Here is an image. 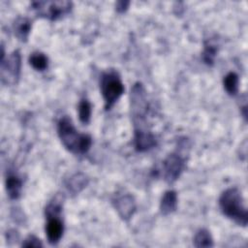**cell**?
<instances>
[{
	"label": "cell",
	"instance_id": "17",
	"mask_svg": "<svg viewBox=\"0 0 248 248\" xmlns=\"http://www.w3.org/2000/svg\"><path fill=\"white\" fill-rule=\"evenodd\" d=\"M194 245L196 247H212L213 239L210 232L205 229H201L194 236Z\"/></svg>",
	"mask_w": 248,
	"mask_h": 248
},
{
	"label": "cell",
	"instance_id": "14",
	"mask_svg": "<svg viewBox=\"0 0 248 248\" xmlns=\"http://www.w3.org/2000/svg\"><path fill=\"white\" fill-rule=\"evenodd\" d=\"M31 21L27 17H18L14 23L15 35L22 42H25L31 30Z\"/></svg>",
	"mask_w": 248,
	"mask_h": 248
},
{
	"label": "cell",
	"instance_id": "7",
	"mask_svg": "<svg viewBox=\"0 0 248 248\" xmlns=\"http://www.w3.org/2000/svg\"><path fill=\"white\" fill-rule=\"evenodd\" d=\"M131 110L134 118H143L147 112L145 90L140 83H136L131 90Z\"/></svg>",
	"mask_w": 248,
	"mask_h": 248
},
{
	"label": "cell",
	"instance_id": "6",
	"mask_svg": "<svg viewBox=\"0 0 248 248\" xmlns=\"http://www.w3.org/2000/svg\"><path fill=\"white\" fill-rule=\"evenodd\" d=\"M185 167L184 159L176 154H170L163 162L162 165V173L164 179L170 183L175 181L183 171Z\"/></svg>",
	"mask_w": 248,
	"mask_h": 248
},
{
	"label": "cell",
	"instance_id": "12",
	"mask_svg": "<svg viewBox=\"0 0 248 248\" xmlns=\"http://www.w3.org/2000/svg\"><path fill=\"white\" fill-rule=\"evenodd\" d=\"M22 189V180L13 172H10L6 178V190L11 199H17Z\"/></svg>",
	"mask_w": 248,
	"mask_h": 248
},
{
	"label": "cell",
	"instance_id": "15",
	"mask_svg": "<svg viewBox=\"0 0 248 248\" xmlns=\"http://www.w3.org/2000/svg\"><path fill=\"white\" fill-rule=\"evenodd\" d=\"M30 65L37 71H45L48 66V59L43 52L36 51L29 56Z\"/></svg>",
	"mask_w": 248,
	"mask_h": 248
},
{
	"label": "cell",
	"instance_id": "20",
	"mask_svg": "<svg viewBox=\"0 0 248 248\" xmlns=\"http://www.w3.org/2000/svg\"><path fill=\"white\" fill-rule=\"evenodd\" d=\"M22 247H42L41 240L35 235H28L21 244Z\"/></svg>",
	"mask_w": 248,
	"mask_h": 248
},
{
	"label": "cell",
	"instance_id": "9",
	"mask_svg": "<svg viewBox=\"0 0 248 248\" xmlns=\"http://www.w3.org/2000/svg\"><path fill=\"white\" fill-rule=\"evenodd\" d=\"M113 204L119 216L124 220L130 219L136 211V202L134 197L130 194L117 196L113 200Z\"/></svg>",
	"mask_w": 248,
	"mask_h": 248
},
{
	"label": "cell",
	"instance_id": "8",
	"mask_svg": "<svg viewBox=\"0 0 248 248\" xmlns=\"http://www.w3.org/2000/svg\"><path fill=\"white\" fill-rule=\"evenodd\" d=\"M47 222L46 224V234L50 244L59 242L63 235L64 224L60 219V215H47Z\"/></svg>",
	"mask_w": 248,
	"mask_h": 248
},
{
	"label": "cell",
	"instance_id": "3",
	"mask_svg": "<svg viewBox=\"0 0 248 248\" xmlns=\"http://www.w3.org/2000/svg\"><path fill=\"white\" fill-rule=\"evenodd\" d=\"M100 89L105 101V108L108 110L123 94L124 85L115 71H108L101 76Z\"/></svg>",
	"mask_w": 248,
	"mask_h": 248
},
{
	"label": "cell",
	"instance_id": "13",
	"mask_svg": "<svg viewBox=\"0 0 248 248\" xmlns=\"http://www.w3.org/2000/svg\"><path fill=\"white\" fill-rule=\"evenodd\" d=\"M88 183V179L85 174L78 172L72 175L66 182V188L72 194L79 193L83 188L86 187Z\"/></svg>",
	"mask_w": 248,
	"mask_h": 248
},
{
	"label": "cell",
	"instance_id": "5",
	"mask_svg": "<svg viewBox=\"0 0 248 248\" xmlns=\"http://www.w3.org/2000/svg\"><path fill=\"white\" fill-rule=\"evenodd\" d=\"M21 56L18 50L13 51L7 58H1V80L4 84L14 85L20 75Z\"/></svg>",
	"mask_w": 248,
	"mask_h": 248
},
{
	"label": "cell",
	"instance_id": "19",
	"mask_svg": "<svg viewBox=\"0 0 248 248\" xmlns=\"http://www.w3.org/2000/svg\"><path fill=\"white\" fill-rule=\"evenodd\" d=\"M91 104L86 99H82L78 104V117L83 124H87L91 117Z\"/></svg>",
	"mask_w": 248,
	"mask_h": 248
},
{
	"label": "cell",
	"instance_id": "16",
	"mask_svg": "<svg viewBox=\"0 0 248 248\" xmlns=\"http://www.w3.org/2000/svg\"><path fill=\"white\" fill-rule=\"evenodd\" d=\"M238 76L234 72H230L224 77L223 85L225 90L230 95H235L238 91Z\"/></svg>",
	"mask_w": 248,
	"mask_h": 248
},
{
	"label": "cell",
	"instance_id": "10",
	"mask_svg": "<svg viewBox=\"0 0 248 248\" xmlns=\"http://www.w3.org/2000/svg\"><path fill=\"white\" fill-rule=\"evenodd\" d=\"M156 139L154 135L149 132L136 130L135 132V147L138 151L143 152L151 149L156 145Z\"/></svg>",
	"mask_w": 248,
	"mask_h": 248
},
{
	"label": "cell",
	"instance_id": "11",
	"mask_svg": "<svg viewBox=\"0 0 248 248\" xmlns=\"http://www.w3.org/2000/svg\"><path fill=\"white\" fill-rule=\"evenodd\" d=\"M177 207V195L173 190L166 191L161 199L160 210L163 215H168L175 211Z\"/></svg>",
	"mask_w": 248,
	"mask_h": 248
},
{
	"label": "cell",
	"instance_id": "18",
	"mask_svg": "<svg viewBox=\"0 0 248 248\" xmlns=\"http://www.w3.org/2000/svg\"><path fill=\"white\" fill-rule=\"evenodd\" d=\"M218 47L215 44L211 42H206L204 44V49L202 52V59L204 63H206L207 65H212L214 63Z\"/></svg>",
	"mask_w": 248,
	"mask_h": 248
},
{
	"label": "cell",
	"instance_id": "21",
	"mask_svg": "<svg viewBox=\"0 0 248 248\" xmlns=\"http://www.w3.org/2000/svg\"><path fill=\"white\" fill-rule=\"evenodd\" d=\"M128 6H129V2H127V1H119V2H117V4H116V10H117L119 13H122V12H124V11L127 10Z\"/></svg>",
	"mask_w": 248,
	"mask_h": 248
},
{
	"label": "cell",
	"instance_id": "4",
	"mask_svg": "<svg viewBox=\"0 0 248 248\" xmlns=\"http://www.w3.org/2000/svg\"><path fill=\"white\" fill-rule=\"evenodd\" d=\"M32 9L42 17L56 20L67 15L72 9L69 1H36L32 3Z\"/></svg>",
	"mask_w": 248,
	"mask_h": 248
},
{
	"label": "cell",
	"instance_id": "2",
	"mask_svg": "<svg viewBox=\"0 0 248 248\" xmlns=\"http://www.w3.org/2000/svg\"><path fill=\"white\" fill-rule=\"evenodd\" d=\"M219 206L222 213L236 224L243 227L247 225V209L241 192L237 188L232 187L225 190L220 196Z\"/></svg>",
	"mask_w": 248,
	"mask_h": 248
},
{
	"label": "cell",
	"instance_id": "1",
	"mask_svg": "<svg viewBox=\"0 0 248 248\" xmlns=\"http://www.w3.org/2000/svg\"><path fill=\"white\" fill-rule=\"evenodd\" d=\"M57 133L63 145L74 154H85L91 146V137L79 133L73 125L71 119L66 116L58 121Z\"/></svg>",
	"mask_w": 248,
	"mask_h": 248
}]
</instances>
